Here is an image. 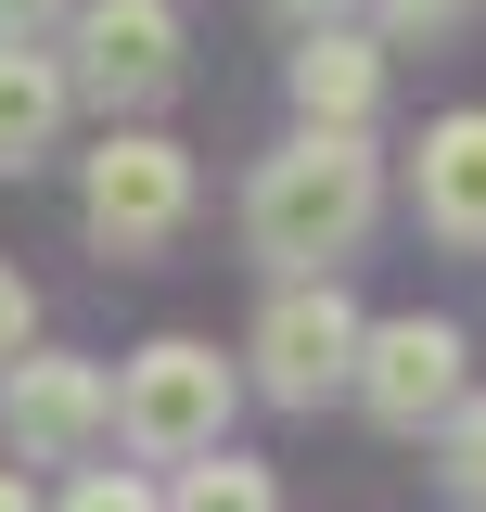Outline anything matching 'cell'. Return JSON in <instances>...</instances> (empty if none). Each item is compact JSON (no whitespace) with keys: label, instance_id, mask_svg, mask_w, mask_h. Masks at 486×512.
Listing matches in <instances>:
<instances>
[{"label":"cell","instance_id":"15","mask_svg":"<svg viewBox=\"0 0 486 512\" xmlns=\"http://www.w3.org/2000/svg\"><path fill=\"white\" fill-rule=\"evenodd\" d=\"M64 13H77V0H0V39H52Z\"/></svg>","mask_w":486,"mask_h":512},{"label":"cell","instance_id":"4","mask_svg":"<svg viewBox=\"0 0 486 512\" xmlns=\"http://www.w3.org/2000/svg\"><path fill=\"white\" fill-rule=\"evenodd\" d=\"M116 436V372L90 359H0V448L13 461H90Z\"/></svg>","mask_w":486,"mask_h":512},{"label":"cell","instance_id":"8","mask_svg":"<svg viewBox=\"0 0 486 512\" xmlns=\"http://www.w3.org/2000/svg\"><path fill=\"white\" fill-rule=\"evenodd\" d=\"M371 103H384V52L359 26H307L295 39V116L307 128H371Z\"/></svg>","mask_w":486,"mask_h":512},{"label":"cell","instance_id":"1","mask_svg":"<svg viewBox=\"0 0 486 512\" xmlns=\"http://www.w3.org/2000/svg\"><path fill=\"white\" fill-rule=\"evenodd\" d=\"M371 205H384V180H371V141L359 128H307V141H282L269 167H256V192H243V244L269 256V269H333V256H359Z\"/></svg>","mask_w":486,"mask_h":512},{"label":"cell","instance_id":"3","mask_svg":"<svg viewBox=\"0 0 486 512\" xmlns=\"http://www.w3.org/2000/svg\"><path fill=\"white\" fill-rule=\"evenodd\" d=\"M64 26H77L64 90H90L103 116H141V103L180 90V13H167V0H77Z\"/></svg>","mask_w":486,"mask_h":512},{"label":"cell","instance_id":"18","mask_svg":"<svg viewBox=\"0 0 486 512\" xmlns=\"http://www.w3.org/2000/svg\"><path fill=\"white\" fill-rule=\"evenodd\" d=\"M0 512H39V500H26V461H13V474H0Z\"/></svg>","mask_w":486,"mask_h":512},{"label":"cell","instance_id":"2","mask_svg":"<svg viewBox=\"0 0 486 512\" xmlns=\"http://www.w3.org/2000/svg\"><path fill=\"white\" fill-rule=\"evenodd\" d=\"M116 436L141 448V461H205V448L231 436V359L192 346V333L141 346V359L116 372Z\"/></svg>","mask_w":486,"mask_h":512},{"label":"cell","instance_id":"13","mask_svg":"<svg viewBox=\"0 0 486 512\" xmlns=\"http://www.w3.org/2000/svg\"><path fill=\"white\" fill-rule=\"evenodd\" d=\"M52 512H167V500H154L141 474H103V461H90V474H77V487H64Z\"/></svg>","mask_w":486,"mask_h":512},{"label":"cell","instance_id":"6","mask_svg":"<svg viewBox=\"0 0 486 512\" xmlns=\"http://www.w3.org/2000/svg\"><path fill=\"white\" fill-rule=\"evenodd\" d=\"M346 359H359V308L333 295V269L282 282V295H269V320H256V384H269L282 410H320V397L346 384Z\"/></svg>","mask_w":486,"mask_h":512},{"label":"cell","instance_id":"11","mask_svg":"<svg viewBox=\"0 0 486 512\" xmlns=\"http://www.w3.org/2000/svg\"><path fill=\"white\" fill-rule=\"evenodd\" d=\"M167 512H282V500H269V474H256V461H231V448H205V461H180V487H167Z\"/></svg>","mask_w":486,"mask_h":512},{"label":"cell","instance_id":"7","mask_svg":"<svg viewBox=\"0 0 486 512\" xmlns=\"http://www.w3.org/2000/svg\"><path fill=\"white\" fill-rule=\"evenodd\" d=\"M346 384H359V410L384 423V436H423L435 410L461 397V320H384V333H359V359H346Z\"/></svg>","mask_w":486,"mask_h":512},{"label":"cell","instance_id":"9","mask_svg":"<svg viewBox=\"0 0 486 512\" xmlns=\"http://www.w3.org/2000/svg\"><path fill=\"white\" fill-rule=\"evenodd\" d=\"M423 231L461 244V256H486V116L423 128Z\"/></svg>","mask_w":486,"mask_h":512},{"label":"cell","instance_id":"5","mask_svg":"<svg viewBox=\"0 0 486 512\" xmlns=\"http://www.w3.org/2000/svg\"><path fill=\"white\" fill-rule=\"evenodd\" d=\"M77 218H90V244H103V256H154V244L192 218V154H180V141H141V128L103 141V154H90V192H77Z\"/></svg>","mask_w":486,"mask_h":512},{"label":"cell","instance_id":"14","mask_svg":"<svg viewBox=\"0 0 486 512\" xmlns=\"http://www.w3.org/2000/svg\"><path fill=\"white\" fill-rule=\"evenodd\" d=\"M26 333H39V295H26V269L0 256V359H26Z\"/></svg>","mask_w":486,"mask_h":512},{"label":"cell","instance_id":"12","mask_svg":"<svg viewBox=\"0 0 486 512\" xmlns=\"http://www.w3.org/2000/svg\"><path fill=\"white\" fill-rule=\"evenodd\" d=\"M435 423H448V487H461V500H486V397L461 384V397H448Z\"/></svg>","mask_w":486,"mask_h":512},{"label":"cell","instance_id":"16","mask_svg":"<svg viewBox=\"0 0 486 512\" xmlns=\"http://www.w3.org/2000/svg\"><path fill=\"white\" fill-rule=\"evenodd\" d=\"M384 26H423L435 39V26H461V0H384Z\"/></svg>","mask_w":486,"mask_h":512},{"label":"cell","instance_id":"17","mask_svg":"<svg viewBox=\"0 0 486 512\" xmlns=\"http://www.w3.org/2000/svg\"><path fill=\"white\" fill-rule=\"evenodd\" d=\"M282 13H295V26H333V13H346V0H282Z\"/></svg>","mask_w":486,"mask_h":512},{"label":"cell","instance_id":"10","mask_svg":"<svg viewBox=\"0 0 486 512\" xmlns=\"http://www.w3.org/2000/svg\"><path fill=\"white\" fill-rule=\"evenodd\" d=\"M64 103H77L64 64L39 52V39H0V180H26V167L64 141Z\"/></svg>","mask_w":486,"mask_h":512}]
</instances>
